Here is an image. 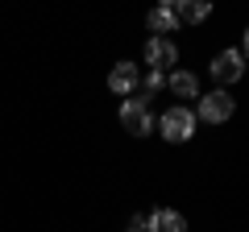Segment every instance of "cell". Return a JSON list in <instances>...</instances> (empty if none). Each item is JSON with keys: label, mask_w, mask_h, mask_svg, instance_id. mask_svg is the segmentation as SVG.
I'll return each mask as SVG.
<instances>
[{"label": "cell", "mask_w": 249, "mask_h": 232, "mask_svg": "<svg viewBox=\"0 0 249 232\" xmlns=\"http://www.w3.org/2000/svg\"><path fill=\"white\" fill-rule=\"evenodd\" d=\"M241 71H245V54L241 50H220L216 54V63H212V79L216 83H237Z\"/></svg>", "instance_id": "277c9868"}, {"label": "cell", "mask_w": 249, "mask_h": 232, "mask_svg": "<svg viewBox=\"0 0 249 232\" xmlns=\"http://www.w3.org/2000/svg\"><path fill=\"white\" fill-rule=\"evenodd\" d=\"M208 13H212V0H178V21L199 25V21H208Z\"/></svg>", "instance_id": "30bf717a"}, {"label": "cell", "mask_w": 249, "mask_h": 232, "mask_svg": "<svg viewBox=\"0 0 249 232\" xmlns=\"http://www.w3.org/2000/svg\"><path fill=\"white\" fill-rule=\"evenodd\" d=\"M150 29H154L158 37L175 33V29H178V13H175V9H162V4H158V9H150Z\"/></svg>", "instance_id": "9c48e42d"}, {"label": "cell", "mask_w": 249, "mask_h": 232, "mask_svg": "<svg viewBox=\"0 0 249 232\" xmlns=\"http://www.w3.org/2000/svg\"><path fill=\"white\" fill-rule=\"evenodd\" d=\"M166 87L175 91V96H183V99H199V79L191 71H170L166 75Z\"/></svg>", "instance_id": "ba28073f"}, {"label": "cell", "mask_w": 249, "mask_h": 232, "mask_svg": "<svg viewBox=\"0 0 249 232\" xmlns=\"http://www.w3.org/2000/svg\"><path fill=\"white\" fill-rule=\"evenodd\" d=\"M162 83H166V71H154V66H150V75H145V87H142V99H150L154 91L162 87Z\"/></svg>", "instance_id": "8fae6325"}, {"label": "cell", "mask_w": 249, "mask_h": 232, "mask_svg": "<svg viewBox=\"0 0 249 232\" xmlns=\"http://www.w3.org/2000/svg\"><path fill=\"white\" fill-rule=\"evenodd\" d=\"M232 112H237V104H232L229 91H208V96H199L196 120H208V125H224Z\"/></svg>", "instance_id": "6da1fadb"}, {"label": "cell", "mask_w": 249, "mask_h": 232, "mask_svg": "<svg viewBox=\"0 0 249 232\" xmlns=\"http://www.w3.org/2000/svg\"><path fill=\"white\" fill-rule=\"evenodd\" d=\"M158 4H162V9H175V13H178V0H158Z\"/></svg>", "instance_id": "7c38bea8"}, {"label": "cell", "mask_w": 249, "mask_h": 232, "mask_svg": "<svg viewBox=\"0 0 249 232\" xmlns=\"http://www.w3.org/2000/svg\"><path fill=\"white\" fill-rule=\"evenodd\" d=\"M121 125H124V133H133V137H145L150 133V108H145V99H124L121 104Z\"/></svg>", "instance_id": "3957f363"}, {"label": "cell", "mask_w": 249, "mask_h": 232, "mask_svg": "<svg viewBox=\"0 0 249 232\" xmlns=\"http://www.w3.org/2000/svg\"><path fill=\"white\" fill-rule=\"evenodd\" d=\"M191 133H196V112H187V108H166L162 112V137L175 145L191 141Z\"/></svg>", "instance_id": "7a4b0ae2"}, {"label": "cell", "mask_w": 249, "mask_h": 232, "mask_svg": "<svg viewBox=\"0 0 249 232\" xmlns=\"http://www.w3.org/2000/svg\"><path fill=\"white\" fill-rule=\"evenodd\" d=\"M245 66H249V29H245Z\"/></svg>", "instance_id": "4fadbf2b"}, {"label": "cell", "mask_w": 249, "mask_h": 232, "mask_svg": "<svg viewBox=\"0 0 249 232\" xmlns=\"http://www.w3.org/2000/svg\"><path fill=\"white\" fill-rule=\"evenodd\" d=\"M145 63H150L154 71H166V66L178 63V46L170 42V37H150V42H145Z\"/></svg>", "instance_id": "5b68a950"}, {"label": "cell", "mask_w": 249, "mask_h": 232, "mask_svg": "<svg viewBox=\"0 0 249 232\" xmlns=\"http://www.w3.org/2000/svg\"><path fill=\"white\" fill-rule=\"evenodd\" d=\"M137 83H142L137 63H116L112 71H108V91H116V96H129V91H137Z\"/></svg>", "instance_id": "8992f818"}, {"label": "cell", "mask_w": 249, "mask_h": 232, "mask_svg": "<svg viewBox=\"0 0 249 232\" xmlns=\"http://www.w3.org/2000/svg\"><path fill=\"white\" fill-rule=\"evenodd\" d=\"M150 232H187V220L175 207H158V212H150Z\"/></svg>", "instance_id": "52a82bcc"}]
</instances>
